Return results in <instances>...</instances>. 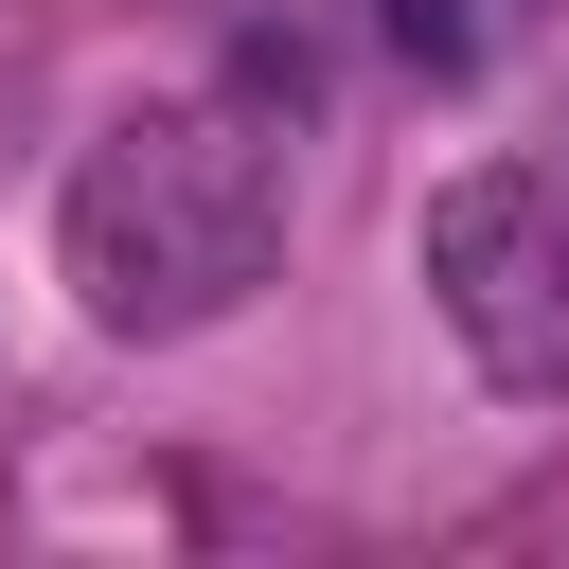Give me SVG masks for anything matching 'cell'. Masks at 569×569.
Listing matches in <instances>:
<instances>
[{
  "mask_svg": "<svg viewBox=\"0 0 569 569\" xmlns=\"http://www.w3.org/2000/svg\"><path fill=\"white\" fill-rule=\"evenodd\" d=\"M53 249H71V302L107 338H196L267 284L284 249V160L249 107H124L71 196H53Z\"/></svg>",
  "mask_w": 569,
  "mask_h": 569,
  "instance_id": "1",
  "label": "cell"
},
{
  "mask_svg": "<svg viewBox=\"0 0 569 569\" xmlns=\"http://www.w3.org/2000/svg\"><path fill=\"white\" fill-rule=\"evenodd\" d=\"M516 36H533V0H391V53H409V71H445V89H480Z\"/></svg>",
  "mask_w": 569,
  "mask_h": 569,
  "instance_id": "3",
  "label": "cell"
},
{
  "mask_svg": "<svg viewBox=\"0 0 569 569\" xmlns=\"http://www.w3.org/2000/svg\"><path fill=\"white\" fill-rule=\"evenodd\" d=\"M427 302L480 356V391H569V196L533 160H462L427 196Z\"/></svg>",
  "mask_w": 569,
  "mask_h": 569,
  "instance_id": "2",
  "label": "cell"
}]
</instances>
